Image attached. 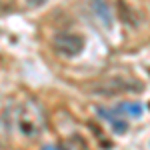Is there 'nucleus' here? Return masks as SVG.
I'll use <instances>...</instances> for the list:
<instances>
[{
	"instance_id": "nucleus-1",
	"label": "nucleus",
	"mask_w": 150,
	"mask_h": 150,
	"mask_svg": "<svg viewBox=\"0 0 150 150\" xmlns=\"http://www.w3.org/2000/svg\"><path fill=\"white\" fill-rule=\"evenodd\" d=\"M16 126L24 138H36L46 126L44 110L36 102H24L16 110Z\"/></svg>"
},
{
	"instance_id": "nucleus-2",
	"label": "nucleus",
	"mask_w": 150,
	"mask_h": 150,
	"mask_svg": "<svg viewBox=\"0 0 150 150\" xmlns=\"http://www.w3.org/2000/svg\"><path fill=\"white\" fill-rule=\"evenodd\" d=\"M144 86L140 80L128 78V76H112L106 78L100 84H94V88H90L92 94L98 96H118V94H134V92H142Z\"/></svg>"
},
{
	"instance_id": "nucleus-3",
	"label": "nucleus",
	"mask_w": 150,
	"mask_h": 150,
	"mask_svg": "<svg viewBox=\"0 0 150 150\" xmlns=\"http://www.w3.org/2000/svg\"><path fill=\"white\" fill-rule=\"evenodd\" d=\"M86 46L84 36L76 32H58L52 40V48L56 50V54L64 58H76L82 54V50Z\"/></svg>"
},
{
	"instance_id": "nucleus-4",
	"label": "nucleus",
	"mask_w": 150,
	"mask_h": 150,
	"mask_svg": "<svg viewBox=\"0 0 150 150\" xmlns=\"http://www.w3.org/2000/svg\"><path fill=\"white\" fill-rule=\"evenodd\" d=\"M116 10H118V18L122 20V24H126V26H130V28H138L140 26V22H142L140 12L136 10L134 6H130L126 0H118Z\"/></svg>"
},
{
	"instance_id": "nucleus-5",
	"label": "nucleus",
	"mask_w": 150,
	"mask_h": 150,
	"mask_svg": "<svg viewBox=\"0 0 150 150\" xmlns=\"http://www.w3.org/2000/svg\"><path fill=\"white\" fill-rule=\"evenodd\" d=\"M90 8L94 10V14L100 18V22H102L106 28L112 26L114 16H112V10H110V6H108L106 0H90Z\"/></svg>"
},
{
	"instance_id": "nucleus-6",
	"label": "nucleus",
	"mask_w": 150,
	"mask_h": 150,
	"mask_svg": "<svg viewBox=\"0 0 150 150\" xmlns=\"http://www.w3.org/2000/svg\"><path fill=\"white\" fill-rule=\"evenodd\" d=\"M98 114L104 116V120H108L110 122V126L114 128V132H118V134H122V132H126L128 130V122L126 120H122L120 116H116V112H110V110H98Z\"/></svg>"
},
{
	"instance_id": "nucleus-7",
	"label": "nucleus",
	"mask_w": 150,
	"mask_h": 150,
	"mask_svg": "<svg viewBox=\"0 0 150 150\" xmlns=\"http://www.w3.org/2000/svg\"><path fill=\"white\" fill-rule=\"evenodd\" d=\"M142 110H144V108H142L138 102H124V104H120V106L116 108V112H126L128 116H140Z\"/></svg>"
},
{
	"instance_id": "nucleus-8",
	"label": "nucleus",
	"mask_w": 150,
	"mask_h": 150,
	"mask_svg": "<svg viewBox=\"0 0 150 150\" xmlns=\"http://www.w3.org/2000/svg\"><path fill=\"white\" fill-rule=\"evenodd\" d=\"M42 2H46V0H28V4H30V8H36V6H40Z\"/></svg>"
}]
</instances>
